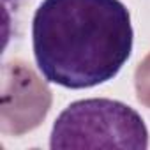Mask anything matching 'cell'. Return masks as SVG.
I'll use <instances>...</instances> for the list:
<instances>
[{"label": "cell", "mask_w": 150, "mask_h": 150, "mask_svg": "<svg viewBox=\"0 0 150 150\" xmlns=\"http://www.w3.org/2000/svg\"><path fill=\"white\" fill-rule=\"evenodd\" d=\"M134 30L120 0H42L32 48L48 83L81 90L113 80L131 57Z\"/></svg>", "instance_id": "obj_1"}, {"label": "cell", "mask_w": 150, "mask_h": 150, "mask_svg": "<svg viewBox=\"0 0 150 150\" xmlns=\"http://www.w3.org/2000/svg\"><path fill=\"white\" fill-rule=\"evenodd\" d=\"M51 150L60 148H148L141 115L125 103L94 97L71 103L55 120Z\"/></svg>", "instance_id": "obj_2"}, {"label": "cell", "mask_w": 150, "mask_h": 150, "mask_svg": "<svg viewBox=\"0 0 150 150\" xmlns=\"http://www.w3.org/2000/svg\"><path fill=\"white\" fill-rule=\"evenodd\" d=\"M4 2H11V0H4Z\"/></svg>", "instance_id": "obj_3"}]
</instances>
